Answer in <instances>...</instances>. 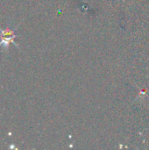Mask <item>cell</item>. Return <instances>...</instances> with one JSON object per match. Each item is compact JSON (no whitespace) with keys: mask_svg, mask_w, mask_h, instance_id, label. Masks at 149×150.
Masks as SVG:
<instances>
[{"mask_svg":"<svg viewBox=\"0 0 149 150\" xmlns=\"http://www.w3.org/2000/svg\"><path fill=\"white\" fill-rule=\"evenodd\" d=\"M0 36H1L2 41L0 42V46L1 47H7L10 42H12L13 44L17 45L14 41V38L16 35L14 34V32L10 30V29H5V30H1L0 29Z\"/></svg>","mask_w":149,"mask_h":150,"instance_id":"1","label":"cell"}]
</instances>
